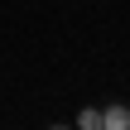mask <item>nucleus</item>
I'll use <instances>...</instances> for the list:
<instances>
[{"label":"nucleus","mask_w":130,"mask_h":130,"mask_svg":"<svg viewBox=\"0 0 130 130\" xmlns=\"http://www.w3.org/2000/svg\"><path fill=\"white\" fill-rule=\"evenodd\" d=\"M48 130H77V125H48Z\"/></svg>","instance_id":"3"},{"label":"nucleus","mask_w":130,"mask_h":130,"mask_svg":"<svg viewBox=\"0 0 130 130\" xmlns=\"http://www.w3.org/2000/svg\"><path fill=\"white\" fill-rule=\"evenodd\" d=\"M101 130H130V106H106L101 111Z\"/></svg>","instance_id":"1"},{"label":"nucleus","mask_w":130,"mask_h":130,"mask_svg":"<svg viewBox=\"0 0 130 130\" xmlns=\"http://www.w3.org/2000/svg\"><path fill=\"white\" fill-rule=\"evenodd\" d=\"M77 130H101V111L96 106H87V111H77V121H72Z\"/></svg>","instance_id":"2"}]
</instances>
